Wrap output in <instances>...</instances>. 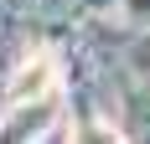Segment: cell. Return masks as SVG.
Returning <instances> with one entry per match:
<instances>
[{"label":"cell","mask_w":150,"mask_h":144,"mask_svg":"<svg viewBox=\"0 0 150 144\" xmlns=\"http://www.w3.org/2000/svg\"><path fill=\"white\" fill-rule=\"evenodd\" d=\"M52 87H57V57H47V52H31L11 77V108H26V103H42L52 98Z\"/></svg>","instance_id":"1"},{"label":"cell","mask_w":150,"mask_h":144,"mask_svg":"<svg viewBox=\"0 0 150 144\" xmlns=\"http://www.w3.org/2000/svg\"><path fill=\"white\" fill-rule=\"evenodd\" d=\"M73 144H119V134L104 129V124H93V129H73Z\"/></svg>","instance_id":"2"}]
</instances>
